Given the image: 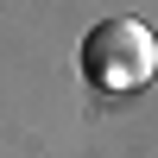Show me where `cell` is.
I'll return each mask as SVG.
<instances>
[{"label": "cell", "instance_id": "cell-1", "mask_svg": "<svg viewBox=\"0 0 158 158\" xmlns=\"http://www.w3.org/2000/svg\"><path fill=\"white\" fill-rule=\"evenodd\" d=\"M158 70V38L139 19H101L95 32L82 38V76L108 95H133L146 89Z\"/></svg>", "mask_w": 158, "mask_h": 158}]
</instances>
